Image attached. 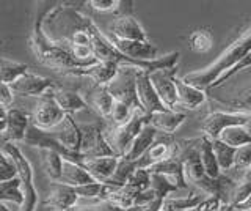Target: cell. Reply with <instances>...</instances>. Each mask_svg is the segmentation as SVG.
<instances>
[{"instance_id": "cell-32", "label": "cell", "mask_w": 251, "mask_h": 211, "mask_svg": "<svg viewBox=\"0 0 251 211\" xmlns=\"http://www.w3.org/2000/svg\"><path fill=\"white\" fill-rule=\"evenodd\" d=\"M0 74H2V84L11 85L24 74L28 73V66L25 63H21V61H14V60H8L2 59V63H0Z\"/></svg>"}, {"instance_id": "cell-39", "label": "cell", "mask_w": 251, "mask_h": 211, "mask_svg": "<svg viewBox=\"0 0 251 211\" xmlns=\"http://www.w3.org/2000/svg\"><path fill=\"white\" fill-rule=\"evenodd\" d=\"M19 177L18 167H16V162L10 158V154H6L2 150V156H0V183L3 181H10Z\"/></svg>"}, {"instance_id": "cell-46", "label": "cell", "mask_w": 251, "mask_h": 211, "mask_svg": "<svg viewBox=\"0 0 251 211\" xmlns=\"http://www.w3.org/2000/svg\"><path fill=\"white\" fill-rule=\"evenodd\" d=\"M13 99H14V91L11 89V85L2 84V90H0V103H2V107L10 109V106L13 104Z\"/></svg>"}, {"instance_id": "cell-31", "label": "cell", "mask_w": 251, "mask_h": 211, "mask_svg": "<svg viewBox=\"0 0 251 211\" xmlns=\"http://www.w3.org/2000/svg\"><path fill=\"white\" fill-rule=\"evenodd\" d=\"M212 147H214V153H215V158L217 162L220 166V170L223 174H227L231 172L234 167V156H235V148L229 147L223 144L222 140H212Z\"/></svg>"}, {"instance_id": "cell-27", "label": "cell", "mask_w": 251, "mask_h": 211, "mask_svg": "<svg viewBox=\"0 0 251 211\" xmlns=\"http://www.w3.org/2000/svg\"><path fill=\"white\" fill-rule=\"evenodd\" d=\"M188 49L195 54H207L214 48V35L209 27H200L195 29L187 38Z\"/></svg>"}, {"instance_id": "cell-34", "label": "cell", "mask_w": 251, "mask_h": 211, "mask_svg": "<svg viewBox=\"0 0 251 211\" xmlns=\"http://www.w3.org/2000/svg\"><path fill=\"white\" fill-rule=\"evenodd\" d=\"M138 194H140L138 191H135L129 184H126L123 187H118V189L110 195L107 202L118 208H121V210H127L135 205V199Z\"/></svg>"}, {"instance_id": "cell-4", "label": "cell", "mask_w": 251, "mask_h": 211, "mask_svg": "<svg viewBox=\"0 0 251 211\" xmlns=\"http://www.w3.org/2000/svg\"><path fill=\"white\" fill-rule=\"evenodd\" d=\"M3 151L10 154V158L16 162V167L19 172V178L24 186V192H25V200L19 211H35L38 205V192L33 183V167L28 162V159L22 154L16 144H3Z\"/></svg>"}, {"instance_id": "cell-5", "label": "cell", "mask_w": 251, "mask_h": 211, "mask_svg": "<svg viewBox=\"0 0 251 211\" xmlns=\"http://www.w3.org/2000/svg\"><path fill=\"white\" fill-rule=\"evenodd\" d=\"M66 115L68 114L63 111L57 101L53 99L52 93L47 91L46 95L39 96L30 119H31V124H33L35 128L43 129V131H50L55 126H58V124L65 120Z\"/></svg>"}, {"instance_id": "cell-40", "label": "cell", "mask_w": 251, "mask_h": 211, "mask_svg": "<svg viewBox=\"0 0 251 211\" xmlns=\"http://www.w3.org/2000/svg\"><path fill=\"white\" fill-rule=\"evenodd\" d=\"M127 184L138 192L151 189V174L148 172V169H137L129 178Z\"/></svg>"}, {"instance_id": "cell-28", "label": "cell", "mask_w": 251, "mask_h": 211, "mask_svg": "<svg viewBox=\"0 0 251 211\" xmlns=\"http://www.w3.org/2000/svg\"><path fill=\"white\" fill-rule=\"evenodd\" d=\"M91 107L98 112L99 117L105 120L112 119V111L115 104V98L108 91V87H99L91 96Z\"/></svg>"}, {"instance_id": "cell-48", "label": "cell", "mask_w": 251, "mask_h": 211, "mask_svg": "<svg viewBox=\"0 0 251 211\" xmlns=\"http://www.w3.org/2000/svg\"><path fill=\"white\" fill-rule=\"evenodd\" d=\"M235 207H232V205H229V203H223L222 207H220V210L218 211H232Z\"/></svg>"}, {"instance_id": "cell-33", "label": "cell", "mask_w": 251, "mask_h": 211, "mask_svg": "<svg viewBox=\"0 0 251 211\" xmlns=\"http://www.w3.org/2000/svg\"><path fill=\"white\" fill-rule=\"evenodd\" d=\"M137 169H138L137 162H132V161H127V159H124V158H120V162H118V167L115 170V174L107 181V184L115 186V187L126 186V184H127V181H129V178L132 177V174Z\"/></svg>"}, {"instance_id": "cell-6", "label": "cell", "mask_w": 251, "mask_h": 211, "mask_svg": "<svg viewBox=\"0 0 251 211\" xmlns=\"http://www.w3.org/2000/svg\"><path fill=\"white\" fill-rule=\"evenodd\" d=\"M82 142L78 154L83 159L91 158H107V156H116L112 147L108 145L105 139V132L102 131L98 124H88V126H82ZM118 158V156H116Z\"/></svg>"}, {"instance_id": "cell-7", "label": "cell", "mask_w": 251, "mask_h": 211, "mask_svg": "<svg viewBox=\"0 0 251 211\" xmlns=\"http://www.w3.org/2000/svg\"><path fill=\"white\" fill-rule=\"evenodd\" d=\"M251 121V117L245 114H237V112H226V111H214L201 123V129L204 136H207L210 140H217L220 134L231 126H245Z\"/></svg>"}, {"instance_id": "cell-10", "label": "cell", "mask_w": 251, "mask_h": 211, "mask_svg": "<svg viewBox=\"0 0 251 211\" xmlns=\"http://www.w3.org/2000/svg\"><path fill=\"white\" fill-rule=\"evenodd\" d=\"M47 132H49V136L53 140H57L63 148H66L68 151L74 154H78L80 142H82V132H80V128L75 124L73 115L68 114L65 117V120H63L58 126H55L53 129Z\"/></svg>"}, {"instance_id": "cell-11", "label": "cell", "mask_w": 251, "mask_h": 211, "mask_svg": "<svg viewBox=\"0 0 251 211\" xmlns=\"http://www.w3.org/2000/svg\"><path fill=\"white\" fill-rule=\"evenodd\" d=\"M11 89L14 91V95L21 96H43L47 91H50L53 89H57L55 84L49 77H41L33 73L24 74L21 79H18L14 84H11Z\"/></svg>"}, {"instance_id": "cell-20", "label": "cell", "mask_w": 251, "mask_h": 211, "mask_svg": "<svg viewBox=\"0 0 251 211\" xmlns=\"http://www.w3.org/2000/svg\"><path fill=\"white\" fill-rule=\"evenodd\" d=\"M176 90H177L179 107L190 109V111L201 106L202 103H206L207 99L206 90L195 87V85L185 82L184 79H179V77H176Z\"/></svg>"}, {"instance_id": "cell-35", "label": "cell", "mask_w": 251, "mask_h": 211, "mask_svg": "<svg viewBox=\"0 0 251 211\" xmlns=\"http://www.w3.org/2000/svg\"><path fill=\"white\" fill-rule=\"evenodd\" d=\"M151 187L157 194V197H160L163 200H167L170 194L176 192L179 189L177 184L175 181H171L168 177L157 175V174H151Z\"/></svg>"}, {"instance_id": "cell-25", "label": "cell", "mask_w": 251, "mask_h": 211, "mask_svg": "<svg viewBox=\"0 0 251 211\" xmlns=\"http://www.w3.org/2000/svg\"><path fill=\"white\" fill-rule=\"evenodd\" d=\"M198 153L202 162L204 170L207 172V175L212 178H220L223 175V172L220 170V166L217 162L214 147H212V140L207 136H201L198 139Z\"/></svg>"}, {"instance_id": "cell-44", "label": "cell", "mask_w": 251, "mask_h": 211, "mask_svg": "<svg viewBox=\"0 0 251 211\" xmlns=\"http://www.w3.org/2000/svg\"><path fill=\"white\" fill-rule=\"evenodd\" d=\"M222 205H223V202L218 197H207V199H204L201 203H198L196 207L187 210V211H218Z\"/></svg>"}, {"instance_id": "cell-1", "label": "cell", "mask_w": 251, "mask_h": 211, "mask_svg": "<svg viewBox=\"0 0 251 211\" xmlns=\"http://www.w3.org/2000/svg\"><path fill=\"white\" fill-rule=\"evenodd\" d=\"M53 6H50V3L47 2L46 8L38 11L33 29H31L30 46H31V51L35 54V57L38 59L39 63L49 66L55 69V71H61L65 74H69L71 71H74V69H78V68H86L88 65L75 60L69 52L60 48L58 44H55L52 40H49V36L46 35L43 24H44L46 16L49 14Z\"/></svg>"}, {"instance_id": "cell-23", "label": "cell", "mask_w": 251, "mask_h": 211, "mask_svg": "<svg viewBox=\"0 0 251 211\" xmlns=\"http://www.w3.org/2000/svg\"><path fill=\"white\" fill-rule=\"evenodd\" d=\"M53 99L57 101L58 106L65 111L66 114L73 115L74 112H80V111H85L86 107H88V103L78 95L77 91H73V90H63V89H53L50 90Z\"/></svg>"}, {"instance_id": "cell-21", "label": "cell", "mask_w": 251, "mask_h": 211, "mask_svg": "<svg viewBox=\"0 0 251 211\" xmlns=\"http://www.w3.org/2000/svg\"><path fill=\"white\" fill-rule=\"evenodd\" d=\"M187 119L184 112L177 111H163V112H155L149 117V124L155 128L159 132L171 136L180 124H182Z\"/></svg>"}, {"instance_id": "cell-37", "label": "cell", "mask_w": 251, "mask_h": 211, "mask_svg": "<svg viewBox=\"0 0 251 211\" xmlns=\"http://www.w3.org/2000/svg\"><path fill=\"white\" fill-rule=\"evenodd\" d=\"M251 195V177H245L242 178L240 181H237L234 187V192H232V200H231V205L232 207H240L242 203H245Z\"/></svg>"}, {"instance_id": "cell-8", "label": "cell", "mask_w": 251, "mask_h": 211, "mask_svg": "<svg viewBox=\"0 0 251 211\" xmlns=\"http://www.w3.org/2000/svg\"><path fill=\"white\" fill-rule=\"evenodd\" d=\"M135 87H137L140 109L143 114L151 117L155 112L168 111V109L165 107V104L162 103V99L159 98V95H157V91L151 82V76H149L148 71L137 69L135 71Z\"/></svg>"}, {"instance_id": "cell-15", "label": "cell", "mask_w": 251, "mask_h": 211, "mask_svg": "<svg viewBox=\"0 0 251 211\" xmlns=\"http://www.w3.org/2000/svg\"><path fill=\"white\" fill-rule=\"evenodd\" d=\"M135 71L137 69H133L132 74L127 77H123L120 73L116 79L108 85V91L112 93V96L115 99L130 106L133 111H141L137 96V87H135Z\"/></svg>"}, {"instance_id": "cell-42", "label": "cell", "mask_w": 251, "mask_h": 211, "mask_svg": "<svg viewBox=\"0 0 251 211\" xmlns=\"http://www.w3.org/2000/svg\"><path fill=\"white\" fill-rule=\"evenodd\" d=\"M88 5L99 13H118L121 0H90Z\"/></svg>"}, {"instance_id": "cell-13", "label": "cell", "mask_w": 251, "mask_h": 211, "mask_svg": "<svg viewBox=\"0 0 251 211\" xmlns=\"http://www.w3.org/2000/svg\"><path fill=\"white\" fill-rule=\"evenodd\" d=\"M107 38L110 40L115 48L120 51L123 56L129 57L130 60L135 61H149L157 59V48L149 41H126L120 40V38H115L113 35L105 33Z\"/></svg>"}, {"instance_id": "cell-41", "label": "cell", "mask_w": 251, "mask_h": 211, "mask_svg": "<svg viewBox=\"0 0 251 211\" xmlns=\"http://www.w3.org/2000/svg\"><path fill=\"white\" fill-rule=\"evenodd\" d=\"M104 191V183L93 181L88 184H82L75 187V192L78 195V199H86V200H96L99 203V199Z\"/></svg>"}, {"instance_id": "cell-3", "label": "cell", "mask_w": 251, "mask_h": 211, "mask_svg": "<svg viewBox=\"0 0 251 211\" xmlns=\"http://www.w3.org/2000/svg\"><path fill=\"white\" fill-rule=\"evenodd\" d=\"M148 123H149V117L141 111H137L126 124L108 128L105 131L107 142L112 147V150L115 151L118 158H124L127 154L132 144L135 142V139L138 137V134L143 131V128Z\"/></svg>"}, {"instance_id": "cell-22", "label": "cell", "mask_w": 251, "mask_h": 211, "mask_svg": "<svg viewBox=\"0 0 251 211\" xmlns=\"http://www.w3.org/2000/svg\"><path fill=\"white\" fill-rule=\"evenodd\" d=\"M157 132H159V131H157L155 128H152L151 124L148 123L146 126L143 128V131L138 134V137L135 139V142L132 144L130 150L127 151V154L124 156V159L132 161V162L140 161L146 154V151L149 150V148L154 145Z\"/></svg>"}, {"instance_id": "cell-43", "label": "cell", "mask_w": 251, "mask_h": 211, "mask_svg": "<svg viewBox=\"0 0 251 211\" xmlns=\"http://www.w3.org/2000/svg\"><path fill=\"white\" fill-rule=\"evenodd\" d=\"M247 68H251V52L248 54V56L245 57V59H243L242 61H240V63L237 65V66H235V68H232L231 69V71H227L225 76H222V77H220V79L214 84V85H212V87L210 89H217V87H222V85L227 81V79H231V77L234 76V74H237V73H240V71H243V69H247Z\"/></svg>"}, {"instance_id": "cell-9", "label": "cell", "mask_w": 251, "mask_h": 211, "mask_svg": "<svg viewBox=\"0 0 251 211\" xmlns=\"http://www.w3.org/2000/svg\"><path fill=\"white\" fill-rule=\"evenodd\" d=\"M177 68L170 69H160V71H154L151 76V82L157 91V95L162 99V103L168 111H176L179 107L177 101V90H176V76Z\"/></svg>"}, {"instance_id": "cell-17", "label": "cell", "mask_w": 251, "mask_h": 211, "mask_svg": "<svg viewBox=\"0 0 251 211\" xmlns=\"http://www.w3.org/2000/svg\"><path fill=\"white\" fill-rule=\"evenodd\" d=\"M110 35L126 41H149L145 29L133 16L116 18L110 26Z\"/></svg>"}, {"instance_id": "cell-50", "label": "cell", "mask_w": 251, "mask_h": 211, "mask_svg": "<svg viewBox=\"0 0 251 211\" xmlns=\"http://www.w3.org/2000/svg\"><path fill=\"white\" fill-rule=\"evenodd\" d=\"M247 177H251V169H250V172H248V174H247Z\"/></svg>"}, {"instance_id": "cell-47", "label": "cell", "mask_w": 251, "mask_h": 211, "mask_svg": "<svg viewBox=\"0 0 251 211\" xmlns=\"http://www.w3.org/2000/svg\"><path fill=\"white\" fill-rule=\"evenodd\" d=\"M239 210H242V211H251V195H250V199L245 202V203H242L240 207H237Z\"/></svg>"}, {"instance_id": "cell-26", "label": "cell", "mask_w": 251, "mask_h": 211, "mask_svg": "<svg viewBox=\"0 0 251 211\" xmlns=\"http://www.w3.org/2000/svg\"><path fill=\"white\" fill-rule=\"evenodd\" d=\"M0 200L2 203H11L16 210H21L24 200H25V192H24V186L19 177L0 183Z\"/></svg>"}, {"instance_id": "cell-2", "label": "cell", "mask_w": 251, "mask_h": 211, "mask_svg": "<svg viewBox=\"0 0 251 211\" xmlns=\"http://www.w3.org/2000/svg\"><path fill=\"white\" fill-rule=\"evenodd\" d=\"M250 52H251V27L247 29L240 36L235 38V40L220 54L214 63L201 69V71L187 74L182 79L201 90H209L220 77L237 66Z\"/></svg>"}, {"instance_id": "cell-19", "label": "cell", "mask_w": 251, "mask_h": 211, "mask_svg": "<svg viewBox=\"0 0 251 211\" xmlns=\"http://www.w3.org/2000/svg\"><path fill=\"white\" fill-rule=\"evenodd\" d=\"M118 162H120V158H116V156H107V158L83 159L80 164L93 177V180H96L99 183H107L108 180L112 178V175L115 174Z\"/></svg>"}, {"instance_id": "cell-24", "label": "cell", "mask_w": 251, "mask_h": 211, "mask_svg": "<svg viewBox=\"0 0 251 211\" xmlns=\"http://www.w3.org/2000/svg\"><path fill=\"white\" fill-rule=\"evenodd\" d=\"M93 181H96V180H93V177L83 169L82 164L74 162V161H68V159L63 161V175H61L60 183L77 187V186L88 184Z\"/></svg>"}, {"instance_id": "cell-38", "label": "cell", "mask_w": 251, "mask_h": 211, "mask_svg": "<svg viewBox=\"0 0 251 211\" xmlns=\"http://www.w3.org/2000/svg\"><path fill=\"white\" fill-rule=\"evenodd\" d=\"M135 112L137 111H133L130 106H127L126 103H121V101L115 99L113 111H112V119H110V121H113L116 126H121V124L127 123Z\"/></svg>"}, {"instance_id": "cell-29", "label": "cell", "mask_w": 251, "mask_h": 211, "mask_svg": "<svg viewBox=\"0 0 251 211\" xmlns=\"http://www.w3.org/2000/svg\"><path fill=\"white\" fill-rule=\"evenodd\" d=\"M43 158V167L46 175L52 180V183H60L63 175V161L65 158L53 150H39Z\"/></svg>"}, {"instance_id": "cell-36", "label": "cell", "mask_w": 251, "mask_h": 211, "mask_svg": "<svg viewBox=\"0 0 251 211\" xmlns=\"http://www.w3.org/2000/svg\"><path fill=\"white\" fill-rule=\"evenodd\" d=\"M225 104L229 107V111H226V112H237V114H245L251 117V89L242 91L237 98L226 101Z\"/></svg>"}, {"instance_id": "cell-14", "label": "cell", "mask_w": 251, "mask_h": 211, "mask_svg": "<svg viewBox=\"0 0 251 211\" xmlns=\"http://www.w3.org/2000/svg\"><path fill=\"white\" fill-rule=\"evenodd\" d=\"M78 195L75 187L65 183H50L49 191L46 194L44 205L57 211H68L77 205Z\"/></svg>"}, {"instance_id": "cell-49", "label": "cell", "mask_w": 251, "mask_h": 211, "mask_svg": "<svg viewBox=\"0 0 251 211\" xmlns=\"http://www.w3.org/2000/svg\"><path fill=\"white\" fill-rule=\"evenodd\" d=\"M0 211H16V210H11V208H8L6 203H0Z\"/></svg>"}, {"instance_id": "cell-30", "label": "cell", "mask_w": 251, "mask_h": 211, "mask_svg": "<svg viewBox=\"0 0 251 211\" xmlns=\"http://www.w3.org/2000/svg\"><path fill=\"white\" fill-rule=\"evenodd\" d=\"M218 140H222L223 144L229 145L232 148H240L243 145L251 144V132L248 129V126H231L226 128L222 134H220Z\"/></svg>"}, {"instance_id": "cell-16", "label": "cell", "mask_w": 251, "mask_h": 211, "mask_svg": "<svg viewBox=\"0 0 251 211\" xmlns=\"http://www.w3.org/2000/svg\"><path fill=\"white\" fill-rule=\"evenodd\" d=\"M120 69L121 66H118L116 63L98 61V63H94L91 66L74 69V71L69 73V76H85L93 79L99 87H108V85L118 77V74H120Z\"/></svg>"}, {"instance_id": "cell-45", "label": "cell", "mask_w": 251, "mask_h": 211, "mask_svg": "<svg viewBox=\"0 0 251 211\" xmlns=\"http://www.w3.org/2000/svg\"><path fill=\"white\" fill-rule=\"evenodd\" d=\"M68 211H124V210L118 208L108 202H104V203H96V205H91V207H74Z\"/></svg>"}, {"instance_id": "cell-12", "label": "cell", "mask_w": 251, "mask_h": 211, "mask_svg": "<svg viewBox=\"0 0 251 211\" xmlns=\"http://www.w3.org/2000/svg\"><path fill=\"white\" fill-rule=\"evenodd\" d=\"M31 126L30 115L22 112L21 109L10 107L8 109V123L6 129L2 132V142L3 144H16L24 142L27 137V132Z\"/></svg>"}, {"instance_id": "cell-51", "label": "cell", "mask_w": 251, "mask_h": 211, "mask_svg": "<svg viewBox=\"0 0 251 211\" xmlns=\"http://www.w3.org/2000/svg\"><path fill=\"white\" fill-rule=\"evenodd\" d=\"M232 211H242V210H239V208H234Z\"/></svg>"}, {"instance_id": "cell-18", "label": "cell", "mask_w": 251, "mask_h": 211, "mask_svg": "<svg viewBox=\"0 0 251 211\" xmlns=\"http://www.w3.org/2000/svg\"><path fill=\"white\" fill-rule=\"evenodd\" d=\"M179 154V145L170 142V140H157L154 145L146 151V154L137 161V167L138 169H149L155 166V164L163 162L173 156Z\"/></svg>"}]
</instances>
